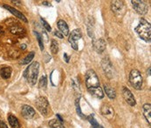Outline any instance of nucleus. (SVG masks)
I'll list each match as a JSON object with an SVG mask.
<instances>
[{"instance_id":"nucleus-16","label":"nucleus","mask_w":151,"mask_h":128,"mask_svg":"<svg viewBox=\"0 0 151 128\" xmlns=\"http://www.w3.org/2000/svg\"><path fill=\"white\" fill-rule=\"evenodd\" d=\"M103 89L106 95L110 99H114L116 98V91L114 87H112L110 85L104 84L103 85Z\"/></svg>"},{"instance_id":"nucleus-28","label":"nucleus","mask_w":151,"mask_h":128,"mask_svg":"<svg viewBox=\"0 0 151 128\" xmlns=\"http://www.w3.org/2000/svg\"><path fill=\"white\" fill-rule=\"evenodd\" d=\"M36 37H37V39H38V42H39V47H40V50L43 51L44 50V43H43V39H42V37L41 35L38 32V31H35L34 32Z\"/></svg>"},{"instance_id":"nucleus-3","label":"nucleus","mask_w":151,"mask_h":128,"mask_svg":"<svg viewBox=\"0 0 151 128\" xmlns=\"http://www.w3.org/2000/svg\"><path fill=\"white\" fill-rule=\"evenodd\" d=\"M39 72V62H32L25 71L24 77L26 79L27 82L33 85H35L38 79Z\"/></svg>"},{"instance_id":"nucleus-32","label":"nucleus","mask_w":151,"mask_h":128,"mask_svg":"<svg viewBox=\"0 0 151 128\" xmlns=\"http://www.w3.org/2000/svg\"><path fill=\"white\" fill-rule=\"evenodd\" d=\"M63 57H64V59H65V61L66 63H68V62H69V59H70V58L67 56V54H66V53H64Z\"/></svg>"},{"instance_id":"nucleus-7","label":"nucleus","mask_w":151,"mask_h":128,"mask_svg":"<svg viewBox=\"0 0 151 128\" xmlns=\"http://www.w3.org/2000/svg\"><path fill=\"white\" fill-rule=\"evenodd\" d=\"M102 70L105 73V75L108 78V79H112L114 75V66L109 59L108 57H105L102 61Z\"/></svg>"},{"instance_id":"nucleus-24","label":"nucleus","mask_w":151,"mask_h":128,"mask_svg":"<svg viewBox=\"0 0 151 128\" xmlns=\"http://www.w3.org/2000/svg\"><path fill=\"white\" fill-rule=\"evenodd\" d=\"M88 33L89 35L90 38L94 39V22H93V18L88 21Z\"/></svg>"},{"instance_id":"nucleus-15","label":"nucleus","mask_w":151,"mask_h":128,"mask_svg":"<svg viewBox=\"0 0 151 128\" xmlns=\"http://www.w3.org/2000/svg\"><path fill=\"white\" fill-rule=\"evenodd\" d=\"M9 30L12 34L16 36H19V37L25 35V32H26L25 30L23 27L19 26V25H13L9 26Z\"/></svg>"},{"instance_id":"nucleus-13","label":"nucleus","mask_w":151,"mask_h":128,"mask_svg":"<svg viewBox=\"0 0 151 128\" xmlns=\"http://www.w3.org/2000/svg\"><path fill=\"white\" fill-rule=\"evenodd\" d=\"M21 113L23 117L25 119H31L35 117L36 115V112L35 110L33 109L31 106L28 105H22V110H21Z\"/></svg>"},{"instance_id":"nucleus-11","label":"nucleus","mask_w":151,"mask_h":128,"mask_svg":"<svg viewBox=\"0 0 151 128\" xmlns=\"http://www.w3.org/2000/svg\"><path fill=\"white\" fill-rule=\"evenodd\" d=\"M92 45H93V47L94 49L98 52V53H102L105 50H106V46H107V44H106V41L102 39H93L92 40Z\"/></svg>"},{"instance_id":"nucleus-30","label":"nucleus","mask_w":151,"mask_h":128,"mask_svg":"<svg viewBox=\"0 0 151 128\" xmlns=\"http://www.w3.org/2000/svg\"><path fill=\"white\" fill-rule=\"evenodd\" d=\"M54 35L57 37V38H59V39H62L64 38V36L61 34V32H59V31H54Z\"/></svg>"},{"instance_id":"nucleus-4","label":"nucleus","mask_w":151,"mask_h":128,"mask_svg":"<svg viewBox=\"0 0 151 128\" xmlns=\"http://www.w3.org/2000/svg\"><path fill=\"white\" fill-rule=\"evenodd\" d=\"M129 82L136 90H140L142 86L143 79L141 72L138 70L134 69L129 73Z\"/></svg>"},{"instance_id":"nucleus-14","label":"nucleus","mask_w":151,"mask_h":128,"mask_svg":"<svg viewBox=\"0 0 151 128\" xmlns=\"http://www.w3.org/2000/svg\"><path fill=\"white\" fill-rule=\"evenodd\" d=\"M4 8H5L6 10H8L11 13H12L15 17H17L18 18H19V19L22 20L23 22L27 23V18H26L25 16L22 12H20L19 11H18L17 9H15V8H13V7H11V6H10V5H4Z\"/></svg>"},{"instance_id":"nucleus-19","label":"nucleus","mask_w":151,"mask_h":128,"mask_svg":"<svg viewBox=\"0 0 151 128\" xmlns=\"http://www.w3.org/2000/svg\"><path fill=\"white\" fill-rule=\"evenodd\" d=\"M11 67H2L0 69V76L5 79H8L11 76Z\"/></svg>"},{"instance_id":"nucleus-18","label":"nucleus","mask_w":151,"mask_h":128,"mask_svg":"<svg viewBox=\"0 0 151 128\" xmlns=\"http://www.w3.org/2000/svg\"><path fill=\"white\" fill-rule=\"evenodd\" d=\"M142 111H143V115H144L148 124L150 125V122H151V105L149 103L144 104V105L142 107Z\"/></svg>"},{"instance_id":"nucleus-29","label":"nucleus","mask_w":151,"mask_h":128,"mask_svg":"<svg viewBox=\"0 0 151 128\" xmlns=\"http://www.w3.org/2000/svg\"><path fill=\"white\" fill-rule=\"evenodd\" d=\"M41 23H42V25H43V27L47 31H52V28H51V26H50V25L45 20V19H43V18H41Z\"/></svg>"},{"instance_id":"nucleus-26","label":"nucleus","mask_w":151,"mask_h":128,"mask_svg":"<svg viewBox=\"0 0 151 128\" xmlns=\"http://www.w3.org/2000/svg\"><path fill=\"white\" fill-rule=\"evenodd\" d=\"M51 51L53 54H57L59 51V44L56 40H52L51 43Z\"/></svg>"},{"instance_id":"nucleus-2","label":"nucleus","mask_w":151,"mask_h":128,"mask_svg":"<svg viewBox=\"0 0 151 128\" xmlns=\"http://www.w3.org/2000/svg\"><path fill=\"white\" fill-rule=\"evenodd\" d=\"M136 32L138 34L140 39L144 40L145 42H150L151 39V27L150 24L145 20L144 18H141L139 25L135 29Z\"/></svg>"},{"instance_id":"nucleus-9","label":"nucleus","mask_w":151,"mask_h":128,"mask_svg":"<svg viewBox=\"0 0 151 128\" xmlns=\"http://www.w3.org/2000/svg\"><path fill=\"white\" fill-rule=\"evenodd\" d=\"M133 8L138 14L144 15L148 11V5L142 0H132L131 1Z\"/></svg>"},{"instance_id":"nucleus-33","label":"nucleus","mask_w":151,"mask_h":128,"mask_svg":"<svg viewBox=\"0 0 151 128\" xmlns=\"http://www.w3.org/2000/svg\"><path fill=\"white\" fill-rule=\"evenodd\" d=\"M42 5H47V6H51V3L46 2V1H43V2H42Z\"/></svg>"},{"instance_id":"nucleus-21","label":"nucleus","mask_w":151,"mask_h":128,"mask_svg":"<svg viewBox=\"0 0 151 128\" xmlns=\"http://www.w3.org/2000/svg\"><path fill=\"white\" fill-rule=\"evenodd\" d=\"M88 121H89V123L91 124V125H92V128H104L102 125H100L98 122H97V120L95 119V118H94V114H90V115H88V116H87V118H86Z\"/></svg>"},{"instance_id":"nucleus-1","label":"nucleus","mask_w":151,"mask_h":128,"mask_svg":"<svg viewBox=\"0 0 151 128\" xmlns=\"http://www.w3.org/2000/svg\"><path fill=\"white\" fill-rule=\"evenodd\" d=\"M85 79H86V85L89 93L98 99H103L104 93L102 91V88L100 85L99 78L95 71L92 69L87 71Z\"/></svg>"},{"instance_id":"nucleus-25","label":"nucleus","mask_w":151,"mask_h":128,"mask_svg":"<svg viewBox=\"0 0 151 128\" xmlns=\"http://www.w3.org/2000/svg\"><path fill=\"white\" fill-rule=\"evenodd\" d=\"M80 98H78L77 99H76V101H75V106H76V112H77V113H78V115L80 116V117H81V118H87V116L84 114L83 113H82V111H81V107H80Z\"/></svg>"},{"instance_id":"nucleus-34","label":"nucleus","mask_w":151,"mask_h":128,"mask_svg":"<svg viewBox=\"0 0 151 128\" xmlns=\"http://www.w3.org/2000/svg\"><path fill=\"white\" fill-rule=\"evenodd\" d=\"M56 115H57V118L59 119V120L60 122H63V119H62V118L60 117V115H59V114H56Z\"/></svg>"},{"instance_id":"nucleus-12","label":"nucleus","mask_w":151,"mask_h":128,"mask_svg":"<svg viewBox=\"0 0 151 128\" xmlns=\"http://www.w3.org/2000/svg\"><path fill=\"white\" fill-rule=\"evenodd\" d=\"M122 96L123 99H125V101L131 106H135L136 105V99L134 97L133 93H131V91L127 88V87H123L122 88Z\"/></svg>"},{"instance_id":"nucleus-20","label":"nucleus","mask_w":151,"mask_h":128,"mask_svg":"<svg viewBox=\"0 0 151 128\" xmlns=\"http://www.w3.org/2000/svg\"><path fill=\"white\" fill-rule=\"evenodd\" d=\"M8 122L12 128H20V124L19 122V119L12 114L8 115Z\"/></svg>"},{"instance_id":"nucleus-23","label":"nucleus","mask_w":151,"mask_h":128,"mask_svg":"<svg viewBox=\"0 0 151 128\" xmlns=\"http://www.w3.org/2000/svg\"><path fill=\"white\" fill-rule=\"evenodd\" d=\"M34 56H35L34 51H31L24 59H22V60L20 61V64H21V65H28L30 62L32 61L33 59H34Z\"/></svg>"},{"instance_id":"nucleus-5","label":"nucleus","mask_w":151,"mask_h":128,"mask_svg":"<svg viewBox=\"0 0 151 128\" xmlns=\"http://www.w3.org/2000/svg\"><path fill=\"white\" fill-rule=\"evenodd\" d=\"M36 107L39 111L40 112L41 114L44 116H46L48 113V110H49V102L46 98L45 97H39L36 99L35 101Z\"/></svg>"},{"instance_id":"nucleus-22","label":"nucleus","mask_w":151,"mask_h":128,"mask_svg":"<svg viewBox=\"0 0 151 128\" xmlns=\"http://www.w3.org/2000/svg\"><path fill=\"white\" fill-rule=\"evenodd\" d=\"M48 125L51 128H65V126L63 125L62 122H60L59 119H56L49 120Z\"/></svg>"},{"instance_id":"nucleus-10","label":"nucleus","mask_w":151,"mask_h":128,"mask_svg":"<svg viewBox=\"0 0 151 128\" xmlns=\"http://www.w3.org/2000/svg\"><path fill=\"white\" fill-rule=\"evenodd\" d=\"M100 113H102L103 117H105L108 120H111L114 117V110L108 104H103L102 105V108H100Z\"/></svg>"},{"instance_id":"nucleus-17","label":"nucleus","mask_w":151,"mask_h":128,"mask_svg":"<svg viewBox=\"0 0 151 128\" xmlns=\"http://www.w3.org/2000/svg\"><path fill=\"white\" fill-rule=\"evenodd\" d=\"M58 28L59 30V32H61V34L63 36H67L69 35V27L64 20L60 19L58 21Z\"/></svg>"},{"instance_id":"nucleus-27","label":"nucleus","mask_w":151,"mask_h":128,"mask_svg":"<svg viewBox=\"0 0 151 128\" xmlns=\"http://www.w3.org/2000/svg\"><path fill=\"white\" fill-rule=\"evenodd\" d=\"M39 85L40 88H44V89L46 87V85H47V78H46L45 75H43L40 78L39 82Z\"/></svg>"},{"instance_id":"nucleus-35","label":"nucleus","mask_w":151,"mask_h":128,"mask_svg":"<svg viewBox=\"0 0 151 128\" xmlns=\"http://www.w3.org/2000/svg\"><path fill=\"white\" fill-rule=\"evenodd\" d=\"M20 48H21V49H23V50H25V49L26 48V45H25V44H23V45H21V46H20Z\"/></svg>"},{"instance_id":"nucleus-6","label":"nucleus","mask_w":151,"mask_h":128,"mask_svg":"<svg viewBox=\"0 0 151 128\" xmlns=\"http://www.w3.org/2000/svg\"><path fill=\"white\" fill-rule=\"evenodd\" d=\"M81 38H82V33L80 29H75L71 31V34L69 35V38H68V41L71 44L73 50L78 51L79 49L78 42Z\"/></svg>"},{"instance_id":"nucleus-8","label":"nucleus","mask_w":151,"mask_h":128,"mask_svg":"<svg viewBox=\"0 0 151 128\" xmlns=\"http://www.w3.org/2000/svg\"><path fill=\"white\" fill-rule=\"evenodd\" d=\"M111 10L117 17H122L126 12V6L122 1H112Z\"/></svg>"},{"instance_id":"nucleus-31","label":"nucleus","mask_w":151,"mask_h":128,"mask_svg":"<svg viewBox=\"0 0 151 128\" xmlns=\"http://www.w3.org/2000/svg\"><path fill=\"white\" fill-rule=\"evenodd\" d=\"M0 128H8V126H7V125L4 121L0 120Z\"/></svg>"}]
</instances>
